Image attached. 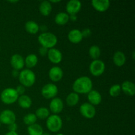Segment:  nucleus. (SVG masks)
Segmentation results:
<instances>
[{"label": "nucleus", "instance_id": "nucleus-1", "mask_svg": "<svg viewBox=\"0 0 135 135\" xmlns=\"http://www.w3.org/2000/svg\"><path fill=\"white\" fill-rule=\"evenodd\" d=\"M93 88V83L90 78L86 76L79 77L73 84V92L78 94H88Z\"/></svg>", "mask_w": 135, "mask_h": 135}, {"label": "nucleus", "instance_id": "nucleus-2", "mask_svg": "<svg viewBox=\"0 0 135 135\" xmlns=\"http://www.w3.org/2000/svg\"><path fill=\"white\" fill-rule=\"evenodd\" d=\"M38 41L42 47L47 49L54 48L57 44V37L51 32H42L38 37Z\"/></svg>", "mask_w": 135, "mask_h": 135}, {"label": "nucleus", "instance_id": "nucleus-3", "mask_svg": "<svg viewBox=\"0 0 135 135\" xmlns=\"http://www.w3.org/2000/svg\"><path fill=\"white\" fill-rule=\"evenodd\" d=\"M18 80L21 85L25 87H31L36 83V75L33 71L29 69H23L19 72Z\"/></svg>", "mask_w": 135, "mask_h": 135}, {"label": "nucleus", "instance_id": "nucleus-4", "mask_svg": "<svg viewBox=\"0 0 135 135\" xmlns=\"http://www.w3.org/2000/svg\"><path fill=\"white\" fill-rule=\"evenodd\" d=\"M46 123L47 129L52 133H57L63 127L62 119L56 114L50 115L46 119Z\"/></svg>", "mask_w": 135, "mask_h": 135}, {"label": "nucleus", "instance_id": "nucleus-5", "mask_svg": "<svg viewBox=\"0 0 135 135\" xmlns=\"http://www.w3.org/2000/svg\"><path fill=\"white\" fill-rule=\"evenodd\" d=\"M18 96H19L16 92L15 88H7L1 92L0 98L3 104L9 105V104H13L17 102Z\"/></svg>", "mask_w": 135, "mask_h": 135}, {"label": "nucleus", "instance_id": "nucleus-6", "mask_svg": "<svg viewBox=\"0 0 135 135\" xmlns=\"http://www.w3.org/2000/svg\"><path fill=\"white\" fill-rule=\"evenodd\" d=\"M105 70V65L101 59L93 60L89 66L90 73L94 76H100L103 75Z\"/></svg>", "mask_w": 135, "mask_h": 135}, {"label": "nucleus", "instance_id": "nucleus-7", "mask_svg": "<svg viewBox=\"0 0 135 135\" xmlns=\"http://www.w3.org/2000/svg\"><path fill=\"white\" fill-rule=\"evenodd\" d=\"M58 94V88L53 83H47L42 87L41 94L46 99H53Z\"/></svg>", "mask_w": 135, "mask_h": 135}, {"label": "nucleus", "instance_id": "nucleus-8", "mask_svg": "<svg viewBox=\"0 0 135 135\" xmlns=\"http://www.w3.org/2000/svg\"><path fill=\"white\" fill-rule=\"evenodd\" d=\"M79 112L83 117L88 119L94 118L96 113L95 107L88 102H85L81 104L79 108Z\"/></svg>", "mask_w": 135, "mask_h": 135}, {"label": "nucleus", "instance_id": "nucleus-9", "mask_svg": "<svg viewBox=\"0 0 135 135\" xmlns=\"http://www.w3.org/2000/svg\"><path fill=\"white\" fill-rule=\"evenodd\" d=\"M16 115L11 109H5L0 113V123L3 125H9L15 123Z\"/></svg>", "mask_w": 135, "mask_h": 135}, {"label": "nucleus", "instance_id": "nucleus-10", "mask_svg": "<svg viewBox=\"0 0 135 135\" xmlns=\"http://www.w3.org/2000/svg\"><path fill=\"white\" fill-rule=\"evenodd\" d=\"M50 111L52 112L54 114L57 115L58 113H61L63 111L64 108V104L63 102L60 98L55 97L51 99L50 102Z\"/></svg>", "mask_w": 135, "mask_h": 135}, {"label": "nucleus", "instance_id": "nucleus-11", "mask_svg": "<svg viewBox=\"0 0 135 135\" xmlns=\"http://www.w3.org/2000/svg\"><path fill=\"white\" fill-rule=\"evenodd\" d=\"M10 63L13 69L21 71L25 67V59L20 54H14L11 57Z\"/></svg>", "mask_w": 135, "mask_h": 135}, {"label": "nucleus", "instance_id": "nucleus-12", "mask_svg": "<svg viewBox=\"0 0 135 135\" xmlns=\"http://www.w3.org/2000/svg\"><path fill=\"white\" fill-rule=\"evenodd\" d=\"M82 3L79 0H70L66 4L67 13L70 15H76L80 11Z\"/></svg>", "mask_w": 135, "mask_h": 135}, {"label": "nucleus", "instance_id": "nucleus-13", "mask_svg": "<svg viewBox=\"0 0 135 135\" xmlns=\"http://www.w3.org/2000/svg\"><path fill=\"white\" fill-rule=\"evenodd\" d=\"M47 55L50 61L54 64H58L61 63L63 59V55H62L61 51L55 47L49 49Z\"/></svg>", "mask_w": 135, "mask_h": 135}, {"label": "nucleus", "instance_id": "nucleus-14", "mask_svg": "<svg viewBox=\"0 0 135 135\" xmlns=\"http://www.w3.org/2000/svg\"><path fill=\"white\" fill-rule=\"evenodd\" d=\"M48 76L50 80L53 82H59L63 76V71L60 67L54 66L50 69Z\"/></svg>", "mask_w": 135, "mask_h": 135}, {"label": "nucleus", "instance_id": "nucleus-15", "mask_svg": "<svg viewBox=\"0 0 135 135\" xmlns=\"http://www.w3.org/2000/svg\"><path fill=\"white\" fill-rule=\"evenodd\" d=\"M91 4L95 10L103 13L106 11L109 8L110 1L109 0H92Z\"/></svg>", "mask_w": 135, "mask_h": 135}, {"label": "nucleus", "instance_id": "nucleus-16", "mask_svg": "<svg viewBox=\"0 0 135 135\" xmlns=\"http://www.w3.org/2000/svg\"><path fill=\"white\" fill-rule=\"evenodd\" d=\"M87 94H88L87 95V99L88 100V103L92 104L94 106L99 105L102 102V96L98 91L92 89Z\"/></svg>", "mask_w": 135, "mask_h": 135}, {"label": "nucleus", "instance_id": "nucleus-17", "mask_svg": "<svg viewBox=\"0 0 135 135\" xmlns=\"http://www.w3.org/2000/svg\"><path fill=\"white\" fill-rule=\"evenodd\" d=\"M68 39L73 44H79L83 40L82 32L79 29H73L68 33Z\"/></svg>", "mask_w": 135, "mask_h": 135}, {"label": "nucleus", "instance_id": "nucleus-18", "mask_svg": "<svg viewBox=\"0 0 135 135\" xmlns=\"http://www.w3.org/2000/svg\"><path fill=\"white\" fill-rule=\"evenodd\" d=\"M121 91L129 96H133L135 94V85L129 80H125L121 86Z\"/></svg>", "mask_w": 135, "mask_h": 135}, {"label": "nucleus", "instance_id": "nucleus-19", "mask_svg": "<svg viewBox=\"0 0 135 135\" xmlns=\"http://www.w3.org/2000/svg\"><path fill=\"white\" fill-rule=\"evenodd\" d=\"M17 102H18V105L22 109H28L32 106V104L31 98L26 94L18 96Z\"/></svg>", "mask_w": 135, "mask_h": 135}, {"label": "nucleus", "instance_id": "nucleus-20", "mask_svg": "<svg viewBox=\"0 0 135 135\" xmlns=\"http://www.w3.org/2000/svg\"><path fill=\"white\" fill-rule=\"evenodd\" d=\"M126 55L123 51H117L114 54L113 57V63L117 67H122L125 64L126 62Z\"/></svg>", "mask_w": 135, "mask_h": 135}, {"label": "nucleus", "instance_id": "nucleus-21", "mask_svg": "<svg viewBox=\"0 0 135 135\" xmlns=\"http://www.w3.org/2000/svg\"><path fill=\"white\" fill-rule=\"evenodd\" d=\"M52 10V5L50 1H43L39 5V11L43 16H48Z\"/></svg>", "mask_w": 135, "mask_h": 135}, {"label": "nucleus", "instance_id": "nucleus-22", "mask_svg": "<svg viewBox=\"0 0 135 135\" xmlns=\"http://www.w3.org/2000/svg\"><path fill=\"white\" fill-rule=\"evenodd\" d=\"M25 28L26 31L30 34H36L39 32L40 26L34 21H28L25 23Z\"/></svg>", "mask_w": 135, "mask_h": 135}, {"label": "nucleus", "instance_id": "nucleus-23", "mask_svg": "<svg viewBox=\"0 0 135 135\" xmlns=\"http://www.w3.org/2000/svg\"><path fill=\"white\" fill-rule=\"evenodd\" d=\"M38 62V58L36 54H30L28 55L25 59V65L28 69H30L31 68H33L35 66H36L37 63Z\"/></svg>", "mask_w": 135, "mask_h": 135}, {"label": "nucleus", "instance_id": "nucleus-24", "mask_svg": "<svg viewBox=\"0 0 135 135\" xmlns=\"http://www.w3.org/2000/svg\"><path fill=\"white\" fill-rule=\"evenodd\" d=\"M79 100H80L79 95L74 92L69 93L66 97V103L69 107H74L77 105Z\"/></svg>", "mask_w": 135, "mask_h": 135}, {"label": "nucleus", "instance_id": "nucleus-25", "mask_svg": "<svg viewBox=\"0 0 135 135\" xmlns=\"http://www.w3.org/2000/svg\"><path fill=\"white\" fill-rule=\"evenodd\" d=\"M69 21V15L65 12H60L55 17V22L58 25H65Z\"/></svg>", "mask_w": 135, "mask_h": 135}, {"label": "nucleus", "instance_id": "nucleus-26", "mask_svg": "<svg viewBox=\"0 0 135 135\" xmlns=\"http://www.w3.org/2000/svg\"><path fill=\"white\" fill-rule=\"evenodd\" d=\"M27 133L28 135H42L44 133V129L40 125L35 123L28 126Z\"/></svg>", "mask_w": 135, "mask_h": 135}, {"label": "nucleus", "instance_id": "nucleus-27", "mask_svg": "<svg viewBox=\"0 0 135 135\" xmlns=\"http://www.w3.org/2000/svg\"><path fill=\"white\" fill-rule=\"evenodd\" d=\"M37 119H47V117L50 115V109L45 107H40L38 108L35 113Z\"/></svg>", "mask_w": 135, "mask_h": 135}, {"label": "nucleus", "instance_id": "nucleus-28", "mask_svg": "<svg viewBox=\"0 0 135 135\" xmlns=\"http://www.w3.org/2000/svg\"><path fill=\"white\" fill-rule=\"evenodd\" d=\"M88 54H89L90 57L93 60L98 59L100 55H101V50H100V47L98 46L93 45V46L90 47L89 50H88Z\"/></svg>", "mask_w": 135, "mask_h": 135}, {"label": "nucleus", "instance_id": "nucleus-29", "mask_svg": "<svg viewBox=\"0 0 135 135\" xmlns=\"http://www.w3.org/2000/svg\"><path fill=\"white\" fill-rule=\"evenodd\" d=\"M37 117L36 116L35 113H28L25 115L23 117V122L25 125L30 126V125H33V124L36 123Z\"/></svg>", "mask_w": 135, "mask_h": 135}, {"label": "nucleus", "instance_id": "nucleus-30", "mask_svg": "<svg viewBox=\"0 0 135 135\" xmlns=\"http://www.w3.org/2000/svg\"><path fill=\"white\" fill-rule=\"evenodd\" d=\"M121 92V85L119 84H113V86L110 87L109 90V94L112 97H117L119 96Z\"/></svg>", "mask_w": 135, "mask_h": 135}, {"label": "nucleus", "instance_id": "nucleus-31", "mask_svg": "<svg viewBox=\"0 0 135 135\" xmlns=\"http://www.w3.org/2000/svg\"><path fill=\"white\" fill-rule=\"evenodd\" d=\"M16 92H17L18 96H22V95L25 94V87L23 86L22 85L20 84V85L17 86V88H15Z\"/></svg>", "mask_w": 135, "mask_h": 135}, {"label": "nucleus", "instance_id": "nucleus-32", "mask_svg": "<svg viewBox=\"0 0 135 135\" xmlns=\"http://www.w3.org/2000/svg\"><path fill=\"white\" fill-rule=\"evenodd\" d=\"M82 35H83V38H88L91 36L92 34V32H91V30L89 28H84L81 31Z\"/></svg>", "mask_w": 135, "mask_h": 135}, {"label": "nucleus", "instance_id": "nucleus-33", "mask_svg": "<svg viewBox=\"0 0 135 135\" xmlns=\"http://www.w3.org/2000/svg\"><path fill=\"white\" fill-rule=\"evenodd\" d=\"M17 129H18V125H17V124L16 123H11L8 125L9 131L17 132Z\"/></svg>", "mask_w": 135, "mask_h": 135}, {"label": "nucleus", "instance_id": "nucleus-34", "mask_svg": "<svg viewBox=\"0 0 135 135\" xmlns=\"http://www.w3.org/2000/svg\"><path fill=\"white\" fill-rule=\"evenodd\" d=\"M38 51H39L40 55H42V56H45V55H47V51H48V49L41 46V47L39 48Z\"/></svg>", "mask_w": 135, "mask_h": 135}, {"label": "nucleus", "instance_id": "nucleus-35", "mask_svg": "<svg viewBox=\"0 0 135 135\" xmlns=\"http://www.w3.org/2000/svg\"><path fill=\"white\" fill-rule=\"evenodd\" d=\"M77 19V17H76V15H69V20H71L72 21L75 22Z\"/></svg>", "mask_w": 135, "mask_h": 135}, {"label": "nucleus", "instance_id": "nucleus-36", "mask_svg": "<svg viewBox=\"0 0 135 135\" xmlns=\"http://www.w3.org/2000/svg\"><path fill=\"white\" fill-rule=\"evenodd\" d=\"M18 75H19V71H17V70H15V69L13 70V71H12V75H13L14 77L18 76Z\"/></svg>", "mask_w": 135, "mask_h": 135}, {"label": "nucleus", "instance_id": "nucleus-37", "mask_svg": "<svg viewBox=\"0 0 135 135\" xmlns=\"http://www.w3.org/2000/svg\"><path fill=\"white\" fill-rule=\"evenodd\" d=\"M47 26H46V25H42V26H40V30H42V32H47Z\"/></svg>", "mask_w": 135, "mask_h": 135}, {"label": "nucleus", "instance_id": "nucleus-38", "mask_svg": "<svg viewBox=\"0 0 135 135\" xmlns=\"http://www.w3.org/2000/svg\"><path fill=\"white\" fill-rule=\"evenodd\" d=\"M5 135H18L17 132H13V131H9L6 133Z\"/></svg>", "mask_w": 135, "mask_h": 135}, {"label": "nucleus", "instance_id": "nucleus-39", "mask_svg": "<svg viewBox=\"0 0 135 135\" xmlns=\"http://www.w3.org/2000/svg\"><path fill=\"white\" fill-rule=\"evenodd\" d=\"M60 0H57V1H52V0H50V2L51 3H59V2H60Z\"/></svg>", "mask_w": 135, "mask_h": 135}, {"label": "nucleus", "instance_id": "nucleus-40", "mask_svg": "<svg viewBox=\"0 0 135 135\" xmlns=\"http://www.w3.org/2000/svg\"><path fill=\"white\" fill-rule=\"evenodd\" d=\"M42 135H51V134L48 133H44H44Z\"/></svg>", "mask_w": 135, "mask_h": 135}, {"label": "nucleus", "instance_id": "nucleus-41", "mask_svg": "<svg viewBox=\"0 0 135 135\" xmlns=\"http://www.w3.org/2000/svg\"><path fill=\"white\" fill-rule=\"evenodd\" d=\"M55 135H65V134H62V133H58V134H55Z\"/></svg>", "mask_w": 135, "mask_h": 135}, {"label": "nucleus", "instance_id": "nucleus-42", "mask_svg": "<svg viewBox=\"0 0 135 135\" xmlns=\"http://www.w3.org/2000/svg\"><path fill=\"white\" fill-rule=\"evenodd\" d=\"M1 123H0V127H1Z\"/></svg>", "mask_w": 135, "mask_h": 135}, {"label": "nucleus", "instance_id": "nucleus-43", "mask_svg": "<svg viewBox=\"0 0 135 135\" xmlns=\"http://www.w3.org/2000/svg\"><path fill=\"white\" fill-rule=\"evenodd\" d=\"M0 51H1V47H0Z\"/></svg>", "mask_w": 135, "mask_h": 135}]
</instances>
